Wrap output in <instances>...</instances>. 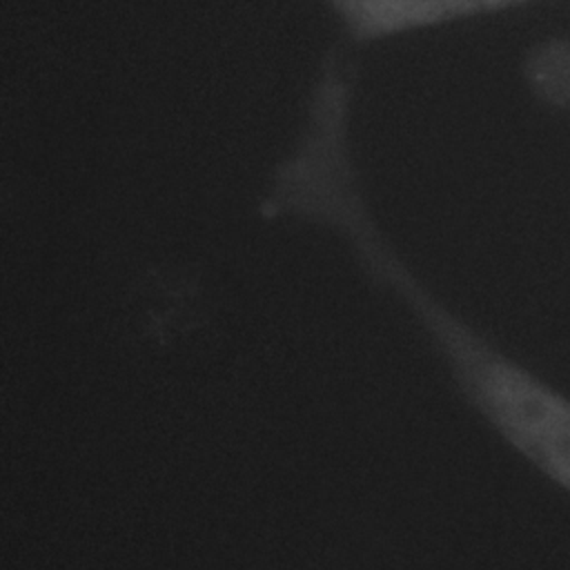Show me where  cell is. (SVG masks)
Returning a JSON list of instances; mask_svg holds the SVG:
<instances>
[{
  "label": "cell",
  "instance_id": "obj_3",
  "mask_svg": "<svg viewBox=\"0 0 570 570\" xmlns=\"http://www.w3.org/2000/svg\"><path fill=\"white\" fill-rule=\"evenodd\" d=\"M521 76L539 102L570 116V33L530 45L521 60Z\"/></svg>",
  "mask_w": 570,
  "mask_h": 570
},
{
  "label": "cell",
  "instance_id": "obj_1",
  "mask_svg": "<svg viewBox=\"0 0 570 570\" xmlns=\"http://www.w3.org/2000/svg\"><path fill=\"white\" fill-rule=\"evenodd\" d=\"M269 214L343 236L365 274L394 292L428 334L463 401L546 481L570 494V396L443 305L403 263L363 196L350 138L303 140L274 171Z\"/></svg>",
  "mask_w": 570,
  "mask_h": 570
},
{
  "label": "cell",
  "instance_id": "obj_2",
  "mask_svg": "<svg viewBox=\"0 0 570 570\" xmlns=\"http://www.w3.org/2000/svg\"><path fill=\"white\" fill-rule=\"evenodd\" d=\"M354 45H372L456 22L570 0H321Z\"/></svg>",
  "mask_w": 570,
  "mask_h": 570
}]
</instances>
